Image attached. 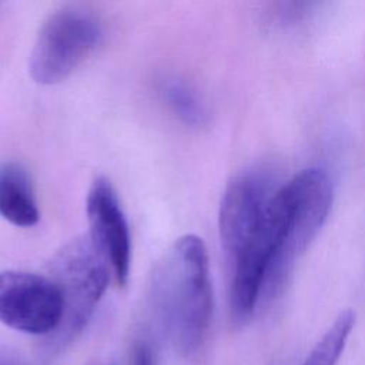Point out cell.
Here are the masks:
<instances>
[{"label": "cell", "instance_id": "obj_1", "mask_svg": "<svg viewBox=\"0 0 365 365\" xmlns=\"http://www.w3.org/2000/svg\"><path fill=\"white\" fill-rule=\"evenodd\" d=\"M148 304L174 348L190 356L205 342L212 318V285L204 241L187 234L155 262Z\"/></svg>", "mask_w": 365, "mask_h": 365}, {"label": "cell", "instance_id": "obj_2", "mask_svg": "<svg viewBox=\"0 0 365 365\" xmlns=\"http://www.w3.org/2000/svg\"><path fill=\"white\" fill-rule=\"evenodd\" d=\"M50 278L63 297V318L51 335L43 341V352L50 356L71 344L88 324L104 295L111 271L88 237H77L56 252Z\"/></svg>", "mask_w": 365, "mask_h": 365}, {"label": "cell", "instance_id": "obj_3", "mask_svg": "<svg viewBox=\"0 0 365 365\" xmlns=\"http://www.w3.org/2000/svg\"><path fill=\"white\" fill-rule=\"evenodd\" d=\"M285 185L289 194L288 228L281 252L268 275L262 302H269L281 292L295 261L325 224L334 200L331 177L319 167L301 170Z\"/></svg>", "mask_w": 365, "mask_h": 365}, {"label": "cell", "instance_id": "obj_4", "mask_svg": "<svg viewBox=\"0 0 365 365\" xmlns=\"http://www.w3.org/2000/svg\"><path fill=\"white\" fill-rule=\"evenodd\" d=\"M101 27L88 11L64 7L53 13L41 26L31 54L29 70L38 84L66 80L97 47Z\"/></svg>", "mask_w": 365, "mask_h": 365}, {"label": "cell", "instance_id": "obj_5", "mask_svg": "<svg viewBox=\"0 0 365 365\" xmlns=\"http://www.w3.org/2000/svg\"><path fill=\"white\" fill-rule=\"evenodd\" d=\"M64 304L58 285L46 275L7 269L0 272V322L47 338L58 328Z\"/></svg>", "mask_w": 365, "mask_h": 365}, {"label": "cell", "instance_id": "obj_6", "mask_svg": "<svg viewBox=\"0 0 365 365\" xmlns=\"http://www.w3.org/2000/svg\"><path fill=\"white\" fill-rule=\"evenodd\" d=\"M90 241L107 262L114 281L124 285L131 264V237L120 200L111 182L98 177L90 185L86 201Z\"/></svg>", "mask_w": 365, "mask_h": 365}, {"label": "cell", "instance_id": "obj_7", "mask_svg": "<svg viewBox=\"0 0 365 365\" xmlns=\"http://www.w3.org/2000/svg\"><path fill=\"white\" fill-rule=\"evenodd\" d=\"M267 181L254 173L234 177L221 198L218 227L225 258L230 259L257 227L269 198Z\"/></svg>", "mask_w": 365, "mask_h": 365}, {"label": "cell", "instance_id": "obj_8", "mask_svg": "<svg viewBox=\"0 0 365 365\" xmlns=\"http://www.w3.org/2000/svg\"><path fill=\"white\" fill-rule=\"evenodd\" d=\"M0 215L17 227H33L40 211L27 171L16 163L0 165Z\"/></svg>", "mask_w": 365, "mask_h": 365}, {"label": "cell", "instance_id": "obj_9", "mask_svg": "<svg viewBox=\"0 0 365 365\" xmlns=\"http://www.w3.org/2000/svg\"><path fill=\"white\" fill-rule=\"evenodd\" d=\"M355 327V312L344 309L314 345L301 365H338Z\"/></svg>", "mask_w": 365, "mask_h": 365}, {"label": "cell", "instance_id": "obj_10", "mask_svg": "<svg viewBox=\"0 0 365 365\" xmlns=\"http://www.w3.org/2000/svg\"><path fill=\"white\" fill-rule=\"evenodd\" d=\"M160 93L167 107L184 124L201 127L208 120V111L197 91L178 78H168L161 83Z\"/></svg>", "mask_w": 365, "mask_h": 365}, {"label": "cell", "instance_id": "obj_11", "mask_svg": "<svg viewBox=\"0 0 365 365\" xmlns=\"http://www.w3.org/2000/svg\"><path fill=\"white\" fill-rule=\"evenodd\" d=\"M130 365H157L155 351L145 338H137L130 349Z\"/></svg>", "mask_w": 365, "mask_h": 365}, {"label": "cell", "instance_id": "obj_12", "mask_svg": "<svg viewBox=\"0 0 365 365\" xmlns=\"http://www.w3.org/2000/svg\"><path fill=\"white\" fill-rule=\"evenodd\" d=\"M0 365H29L16 351L0 345Z\"/></svg>", "mask_w": 365, "mask_h": 365}, {"label": "cell", "instance_id": "obj_13", "mask_svg": "<svg viewBox=\"0 0 365 365\" xmlns=\"http://www.w3.org/2000/svg\"><path fill=\"white\" fill-rule=\"evenodd\" d=\"M107 365H113V364H107Z\"/></svg>", "mask_w": 365, "mask_h": 365}]
</instances>
